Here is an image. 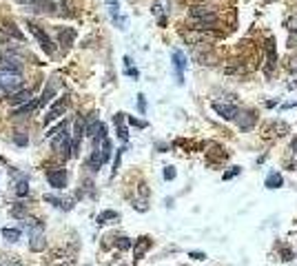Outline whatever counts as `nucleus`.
I'll use <instances>...</instances> for the list:
<instances>
[{"label": "nucleus", "instance_id": "nucleus-36", "mask_svg": "<svg viewBox=\"0 0 297 266\" xmlns=\"http://www.w3.org/2000/svg\"><path fill=\"white\" fill-rule=\"evenodd\" d=\"M113 122H116V127L122 125V122H124V113H116V116H113Z\"/></svg>", "mask_w": 297, "mask_h": 266}, {"label": "nucleus", "instance_id": "nucleus-4", "mask_svg": "<svg viewBox=\"0 0 297 266\" xmlns=\"http://www.w3.org/2000/svg\"><path fill=\"white\" fill-rule=\"evenodd\" d=\"M47 182H49L51 189L62 191L67 187V182H69V175H67L65 169H49L47 171Z\"/></svg>", "mask_w": 297, "mask_h": 266}, {"label": "nucleus", "instance_id": "nucleus-19", "mask_svg": "<svg viewBox=\"0 0 297 266\" xmlns=\"http://www.w3.org/2000/svg\"><path fill=\"white\" fill-rule=\"evenodd\" d=\"M74 36H75V31H74V29H65V31H60V36H58L60 45L69 47V45H71V40H74Z\"/></svg>", "mask_w": 297, "mask_h": 266}, {"label": "nucleus", "instance_id": "nucleus-8", "mask_svg": "<svg viewBox=\"0 0 297 266\" xmlns=\"http://www.w3.org/2000/svg\"><path fill=\"white\" fill-rule=\"evenodd\" d=\"M171 60H173L175 73H178V84H182V82H184V69H186V56H184V51L173 49V54H171Z\"/></svg>", "mask_w": 297, "mask_h": 266}, {"label": "nucleus", "instance_id": "nucleus-5", "mask_svg": "<svg viewBox=\"0 0 297 266\" xmlns=\"http://www.w3.org/2000/svg\"><path fill=\"white\" fill-rule=\"evenodd\" d=\"M51 146H54V151H62L65 155H71V133L62 131V133H56L54 137H51Z\"/></svg>", "mask_w": 297, "mask_h": 266}, {"label": "nucleus", "instance_id": "nucleus-12", "mask_svg": "<svg viewBox=\"0 0 297 266\" xmlns=\"http://www.w3.org/2000/svg\"><path fill=\"white\" fill-rule=\"evenodd\" d=\"M282 184H284V178H282L277 171H271V173L266 175V180H264V187L271 189V191H273V189H280Z\"/></svg>", "mask_w": 297, "mask_h": 266}, {"label": "nucleus", "instance_id": "nucleus-1", "mask_svg": "<svg viewBox=\"0 0 297 266\" xmlns=\"http://www.w3.org/2000/svg\"><path fill=\"white\" fill-rule=\"evenodd\" d=\"M22 87L20 73H9V71H0V98L11 96Z\"/></svg>", "mask_w": 297, "mask_h": 266}, {"label": "nucleus", "instance_id": "nucleus-25", "mask_svg": "<svg viewBox=\"0 0 297 266\" xmlns=\"http://www.w3.org/2000/svg\"><path fill=\"white\" fill-rule=\"evenodd\" d=\"M122 153H124V146H122V149H118V151H116V162H113V171H111V175H116V173H118V169H120V160H122Z\"/></svg>", "mask_w": 297, "mask_h": 266}, {"label": "nucleus", "instance_id": "nucleus-26", "mask_svg": "<svg viewBox=\"0 0 297 266\" xmlns=\"http://www.w3.org/2000/svg\"><path fill=\"white\" fill-rule=\"evenodd\" d=\"M127 122H129L131 127H138V129H145V127H147V122H145V120H138V118H133V116H129V118H127Z\"/></svg>", "mask_w": 297, "mask_h": 266}, {"label": "nucleus", "instance_id": "nucleus-10", "mask_svg": "<svg viewBox=\"0 0 297 266\" xmlns=\"http://www.w3.org/2000/svg\"><path fill=\"white\" fill-rule=\"evenodd\" d=\"M38 107H40V100H38V98H31L29 102L20 104V107H18L16 111H13V116H18V118H22V116H29V113H33Z\"/></svg>", "mask_w": 297, "mask_h": 266}, {"label": "nucleus", "instance_id": "nucleus-28", "mask_svg": "<svg viewBox=\"0 0 297 266\" xmlns=\"http://www.w3.org/2000/svg\"><path fill=\"white\" fill-rule=\"evenodd\" d=\"M175 175H178L175 166H164V180H175Z\"/></svg>", "mask_w": 297, "mask_h": 266}, {"label": "nucleus", "instance_id": "nucleus-18", "mask_svg": "<svg viewBox=\"0 0 297 266\" xmlns=\"http://www.w3.org/2000/svg\"><path fill=\"white\" fill-rule=\"evenodd\" d=\"M45 246H47L45 237H42V235H31V242H29V249L31 251H36V253H38V251H42Z\"/></svg>", "mask_w": 297, "mask_h": 266}, {"label": "nucleus", "instance_id": "nucleus-9", "mask_svg": "<svg viewBox=\"0 0 297 266\" xmlns=\"http://www.w3.org/2000/svg\"><path fill=\"white\" fill-rule=\"evenodd\" d=\"M235 120H237V127L242 131H251L257 122V116H255V111H239Z\"/></svg>", "mask_w": 297, "mask_h": 266}, {"label": "nucleus", "instance_id": "nucleus-6", "mask_svg": "<svg viewBox=\"0 0 297 266\" xmlns=\"http://www.w3.org/2000/svg\"><path fill=\"white\" fill-rule=\"evenodd\" d=\"M0 71H9V73H20L22 71V60L16 54L0 56Z\"/></svg>", "mask_w": 297, "mask_h": 266}, {"label": "nucleus", "instance_id": "nucleus-23", "mask_svg": "<svg viewBox=\"0 0 297 266\" xmlns=\"http://www.w3.org/2000/svg\"><path fill=\"white\" fill-rule=\"evenodd\" d=\"M13 142H16L18 146H27V144H29V137H27V133H20V131H18L16 135H13Z\"/></svg>", "mask_w": 297, "mask_h": 266}, {"label": "nucleus", "instance_id": "nucleus-29", "mask_svg": "<svg viewBox=\"0 0 297 266\" xmlns=\"http://www.w3.org/2000/svg\"><path fill=\"white\" fill-rule=\"evenodd\" d=\"M239 171H242L239 166H231V171H226V173H224L222 178H224V180H233L235 175H239Z\"/></svg>", "mask_w": 297, "mask_h": 266}, {"label": "nucleus", "instance_id": "nucleus-7", "mask_svg": "<svg viewBox=\"0 0 297 266\" xmlns=\"http://www.w3.org/2000/svg\"><path fill=\"white\" fill-rule=\"evenodd\" d=\"M213 111L218 113L220 118H224V120H235L239 109L235 104H226V102H213Z\"/></svg>", "mask_w": 297, "mask_h": 266}, {"label": "nucleus", "instance_id": "nucleus-27", "mask_svg": "<svg viewBox=\"0 0 297 266\" xmlns=\"http://www.w3.org/2000/svg\"><path fill=\"white\" fill-rule=\"evenodd\" d=\"M118 137L122 142H129V131H127V127L124 125H118Z\"/></svg>", "mask_w": 297, "mask_h": 266}, {"label": "nucleus", "instance_id": "nucleus-41", "mask_svg": "<svg viewBox=\"0 0 297 266\" xmlns=\"http://www.w3.org/2000/svg\"><path fill=\"white\" fill-rule=\"evenodd\" d=\"M291 149H293V153L297 155V137H295V140H293V142H291Z\"/></svg>", "mask_w": 297, "mask_h": 266}, {"label": "nucleus", "instance_id": "nucleus-13", "mask_svg": "<svg viewBox=\"0 0 297 266\" xmlns=\"http://www.w3.org/2000/svg\"><path fill=\"white\" fill-rule=\"evenodd\" d=\"M0 29H2L7 36H11V38H16V40H25V36H22V31L18 29L16 25H13L11 20H4L2 25H0Z\"/></svg>", "mask_w": 297, "mask_h": 266}, {"label": "nucleus", "instance_id": "nucleus-38", "mask_svg": "<svg viewBox=\"0 0 297 266\" xmlns=\"http://www.w3.org/2000/svg\"><path fill=\"white\" fill-rule=\"evenodd\" d=\"M289 66H291V71H295V73H297V56H295V58H291Z\"/></svg>", "mask_w": 297, "mask_h": 266}, {"label": "nucleus", "instance_id": "nucleus-34", "mask_svg": "<svg viewBox=\"0 0 297 266\" xmlns=\"http://www.w3.org/2000/svg\"><path fill=\"white\" fill-rule=\"evenodd\" d=\"M189 258H193V260H207V255H204V253H200V251H191V253H189Z\"/></svg>", "mask_w": 297, "mask_h": 266}, {"label": "nucleus", "instance_id": "nucleus-20", "mask_svg": "<svg viewBox=\"0 0 297 266\" xmlns=\"http://www.w3.org/2000/svg\"><path fill=\"white\" fill-rule=\"evenodd\" d=\"M107 220H118V213L116 211H102L98 217H95V224H104Z\"/></svg>", "mask_w": 297, "mask_h": 266}, {"label": "nucleus", "instance_id": "nucleus-14", "mask_svg": "<svg viewBox=\"0 0 297 266\" xmlns=\"http://www.w3.org/2000/svg\"><path fill=\"white\" fill-rule=\"evenodd\" d=\"M100 127H102V122L98 120V116H95V113H91V118L87 120V135L89 137H95V131H100Z\"/></svg>", "mask_w": 297, "mask_h": 266}, {"label": "nucleus", "instance_id": "nucleus-16", "mask_svg": "<svg viewBox=\"0 0 297 266\" xmlns=\"http://www.w3.org/2000/svg\"><path fill=\"white\" fill-rule=\"evenodd\" d=\"M54 96H56V87H54V82H49V84H47V87H45V91H42V96L38 98V100H40V107H45V104H49V100L54 98Z\"/></svg>", "mask_w": 297, "mask_h": 266}, {"label": "nucleus", "instance_id": "nucleus-21", "mask_svg": "<svg viewBox=\"0 0 297 266\" xmlns=\"http://www.w3.org/2000/svg\"><path fill=\"white\" fill-rule=\"evenodd\" d=\"M2 237L7 242H18L20 240V231L18 229H2Z\"/></svg>", "mask_w": 297, "mask_h": 266}, {"label": "nucleus", "instance_id": "nucleus-22", "mask_svg": "<svg viewBox=\"0 0 297 266\" xmlns=\"http://www.w3.org/2000/svg\"><path fill=\"white\" fill-rule=\"evenodd\" d=\"M11 215H13V217H20V220H25V217H27V208L22 206V204H16V206L11 208Z\"/></svg>", "mask_w": 297, "mask_h": 266}, {"label": "nucleus", "instance_id": "nucleus-33", "mask_svg": "<svg viewBox=\"0 0 297 266\" xmlns=\"http://www.w3.org/2000/svg\"><path fill=\"white\" fill-rule=\"evenodd\" d=\"M286 27H289L291 31H297V13H295V16H291L289 20H286Z\"/></svg>", "mask_w": 297, "mask_h": 266}, {"label": "nucleus", "instance_id": "nucleus-17", "mask_svg": "<svg viewBox=\"0 0 297 266\" xmlns=\"http://www.w3.org/2000/svg\"><path fill=\"white\" fill-rule=\"evenodd\" d=\"M148 246H151V240H148V237H140V240H138L136 251H133V253H136V260H140L142 255H145V251L148 249Z\"/></svg>", "mask_w": 297, "mask_h": 266}, {"label": "nucleus", "instance_id": "nucleus-35", "mask_svg": "<svg viewBox=\"0 0 297 266\" xmlns=\"http://www.w3.org/2000/svg\"><path fill=\"white\" fill-rule=\"evenodd\" d=\"M289 45H291V47H297V31H291V38H289Z\"/></svg>", "mask_w": 297, "mask_h": 266}, {"label": "nucleus", "instance_id": "nucleus-40", "mask_svg": "<svg viewBox=\"0 0 297 266\" xmlns=\"http://www.w3.org/2000/svg\"><path fill=\"white\" fill-rule=\"evenodd\" d=\"M4 42H7V33L0 29V45H4Z\"/></svg>", "mask_w": 297, "mask_h": 266}, {"label": "nucleus", "instance_id": "nucleus-30", "mask_svg": "<svg viewBox=\"0 0 297 266\" xmlns=\"http://www.w3.org/2000/svg\"><path fill=\"white\" fill-rule=\"evenodd\" d=\"M138 111H140L142 116L147 113V100H145V96H142V93L138 96Z\"/></svg>", "mask_w": 297, "mask_h": 266}, {"label": "nucleus", "instance_id": "nucleus-37", "mask_svg": "<svg viewBox=\"0 0 297 266\" xmlns=\"http://www.w3.org/2000/svg\"><path fill=\"white\" fill-rule=\"evenodd\" d=\"M127 75H131V78H138V69H133V66H127Z\"/></svg>", "mask_w": 297, "mask_h": 266}, {"label": "nucleus", "instance_id": "nucleus-2", "mask_svg": "<svg viewBox=\"0 0 297 266\" xmlns=\"http://www.w3.org/2000/svg\"><path fill=\"white\" fill-rule=\"evenodd\" d=\"M27 27H29V31L33 33V36H36V40H38V45H40V49L45 51L47 56H54V54H56V45H54V40L47 36V31L40 29L36 22H27Z\"/></svg>", "mask_w": 297, "mask_h": 266}, {"label": "nucleus", "instance_id": "nucleus-42", "mask_svg": "<svg viewBox=\"0 0 297 266\" xmlns=\"http://www.w3.org/2000/svg\"><path fill=\"white\" fill-rule=\"evenodd\" d=\"M9 266H22L20 262H11V264H9Z\"/></svg>", "mask_w": 297, "mask_h": 266}, {"label": "nucleus", "instance_id": "nucleus-24", "mask_svg": "<svg viewBox=\"0 0 297 266\" xmlns=\"http://www.w3.org/2000/svg\"><path fill=\"white\" fill-rule=\"evenodd\" d=\"M16 193L18 196H27V193H29V184H27V180H20V182L16 184Z\"/></svg>", "mask_w": 297, "mask_h": 266}, {"label": "nucleus", "instance_id": "nucleus-3", "mask_svg": "<svg viewBox=\"0 0 297 266\" xmlns=\"http://www.w3.org/2000/svg\"><path fill=\"white\" fill-rule=\"evenodd\" d=\"M67 109H69V98H67V96L58 98V100H56V102H54V107H51L49 111H47V116H45V120H42V125H45V127H49L54 120H58L60 116H65V111H67Z\"/></svg>", "mask_w": 297, "mask_h": 266}, {"label": "nucleus", "instance_id": "nucleus-31", "mask_svg": "<svg viewBox=\"0 0 297 266\" xmlns=\"http://www.w3.org/2000/svg\"><path fill=\"white\" fill-rule=\"evenodd\" d=\"M129 246H131V240H129V237H118V249H129Z\"/></svg>", "mask_w": 297, "mask_h": 266}, {"label": "nucleus", "instance_id": "nucleus-32", "mask_svg": "<svg viewBox=\"0 0 297 266\" xmlns=\"http://www.w3.org/2000/svg\"><path fill=\"white\" fill-rule=\"evenodd\" d=\"M45 200H47V202H51L54 206H65V202H62L60 198H56V196H45Z\"/></svg>", "mask_w": 297, "mask_h": 266}, {"label": "nucleus", "instance_id": "nucleus-15", "mask_svg": "<svg viewBox=\"0 0 297 266\" xmlns=\"http://www.w3.org/2000/svg\"><path fill=\"white\" fill-rule=\"evenodd\" d=\"M266 56H268L266 71L271 73V69H273V66H275V63H277V58H275V45H273V40H268V42H266Z\"/></svg>", "mask_w": 297, "mask_h": 266}, {"label": "nucleus", "instance_id": "nucleus-11", "mask_svg": "<svg viewBox=\"0 0 297 266\" xmlns=\"http://www.w3.org/2000/svg\"><path fill=\"white\" fill-rule=\"evenodd\" d=\"M29 100H31V91H29V89H20V91L11 93V96L7 98V102L13 104V107H18V104H25V102H29Z\"/></svg>", "mask_w": 297, "mask_h": 266}, {"label": "nucleus", "instance_id": "nucleus-39", "mask_svg": "<svg viewBox=\"0 0 297 266\" xmlns=\"http://www.w3.org/2000/svg\"><path fill=\"white\" fill-rule=\"evenodd\" d=\"M16 2H20V4H38L40 0H16Z\"/></svg>", "mask_w": 297, "mask_h": 266}]
</instances>
